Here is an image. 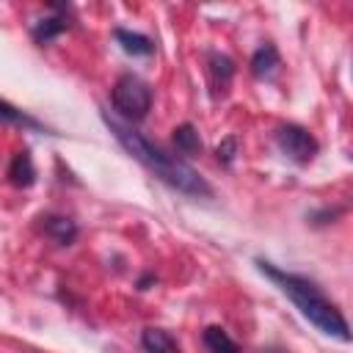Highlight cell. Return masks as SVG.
<instances>
[{"label": "cell", "mask_w": 353, "mask_h": 353, "mask_svg": "<svg viewBox=\"0 0 353 353\" xmlns=\"http://www.w3.org/2000/svg\"><path fill=\"white\" fill-rule=\"evenodd\" d=\"M102 121L108 124V130L113 132V138L143 165L149 168L160 182H165L168 188L185 193V196H196V199H210L212 196V188L204 182V176L188 165L185 160H179L176 154H168L163 152L160 146H154L149 138H143V132H138L132 124L110 116L108 110H102Z\"/></svg>", "instance_id": "1"}, {"label": "cell", "mask_w": 353, "mask_h": 353, "mask_svg": "<svg viewBox=\"0 0 353 353\" xmlns=\"http://www.w3.org/2000/svg\"><path fill=\"white\" fill-rule=\"evenodd\" d=\"M256 268L295 303V309L317 328L323 331L325 336H334L339 342H347L350 339V331H347V323L342 317V312L336 309V303H331L325 298V292L309 281L306 276H298V273H287L281 268H276L273 262L268 259H256Z\"/></svg>", "instance_id": "2"}, {"label": "cell", "mask_w": 353, "mask_h": 353, "mask_svg": "<svg viewBox=\"0 0 353 353\" xmlns=\"http://www.w3.org/2000/svg\"><path fill=\"white\" fill-rule=\"evenodd\" d=\"M110 99H113V108L116 113L132 124V121H141L146 119L149 108H152V88L146 80H141L138 74H121L116 83H113V91H110Z\"/></svg>", "instance_id": "3"}, {"label": "cell", "mask_w": 353, "mask_h": 353, "mask_svg": "<svg viewBox=\"0 0 353 353\" xmlns=\"http://www.w3.org/2000/svg\"><path fill=\"white\" fill-rule=\"evenodd\" d=\"M276 143L298 165L312 163L314 154H317V149H320L317 146V138L306 127H301V124H284V127H279L276 130Z\"/></svg>", "instance_id": "4"}, {"label": "cell", "mask_w": 353, "mask_h": 353, "mask_svg": "<svg viewBox=\"0 0 353 353\" xmlns=\"http://www.w3.org/2000/svg\"><path fill=\"white\" fill-rule=\"evenodd\" d=\"M113 36H116V41L121 44V50H124L127 55L146 58V55H152V52H154L152 39H149V36H143V33H135V30H127V28H116V30H113Z\"/></svg>", "instance_id": "5"}, {"label": "cell", "mask_w": 353, "mask_h": 353, "mask_svg": "<svg viewBox=\"0 0 353 353\" xmlns=\"http://www.w3.org/2000/svg\"><path fill=\"white\" fill-rule=\"evenodd\" d=\"M141 347L143 353H179V342L165 328H143Z\"/></svg>", "instance_id": "6"}, {"label": "cell", "mask_w": 353, "mask_h": 353, "mask_svg": "<svg viewBox=\"0 0 353 353\" xmlns=\"http://www.w3.org/2000/svg\"><path fill=\"white\" fill-rule=\"evenodd\" d=\"M8 179H11V185H17V188H30V185H33L36 168H33L30 152L14 154V160H11V165H8Z\"/></svg>", "instance_id": "7"}, {"label": "cell", "mask_w": 353, "mask_h": 353, "mask_svg": "<svg viewBox=\"0 0 353 353\" xmlns=\"http://www.w3.org/2000/svg\"><path fill=\"white\" fill-rule=\"evenodd\" d=\"M210 77L218 91H226V85L234 77V61L223 52H210Z\"/></svg>", "instance_id": "8"}, {"label": "cell", "mask_w": 353, "mask_h": 353, "mask_svg": "<svg viewBox=\"0 0 353 353\" xmlns=\"http://www.w3.org/2000/svg\"><path fill=\"white\" fill-rule=\"evenodd\" d=\"M204 347L210 353H240V345L226 334V328L221 325H207L204 328Z\"/></svg>", "instance_id": "9"}, {"label": "cell", "mask_w": 353, "mask_h": 353, "mask_svg": "<svg viewBox=\"0 0 353 353\" xmlns=\"http://www.w3.org/2000/svg\"><path fill=\"white\" fill-rule=\"evenodd\" d=\"M44 232L58 243V245H69L74 237H77V226L63 218V215H47L44 218Z\"/></svg>", "instance_id": "10"}, {"label": "cell", "mask_w": 353, "mask_h": 353, "mask_svg": "<svg viewBox=\"0 0 353 353\" xmlns=\"http://www.w3.org/2000/svg\"><path fill=\"white\" fill-rule=\"evenodd\" d=\"M174 146L179 154H188V157H196L201 154V138H199V130L193 124H179L174 130Z\"/></svg>", "instance_id": "11"}, {"label": "cell", "mask_w": 353, "mask_h": 353, "mask_svg": "<svg viewBox=\"0 0 353 353\" xmlns=\"http://www.w3.org/2000/svg\"><path fill=\"white\" fill-rule=\"evenodd\" d=\"M276 66H279V52H276L273 44H262V47L251 55V72H254L256 77H270V74L276 72Z\"/></svg>", "instance_id": "12"}, {"label": "cell", "mask_w": 353, "mask_h": 353, "mask_svg": "<svg viewBox=\"0 0 353 353\" xmlns=\"http://www.w3.org/2000/svg\"><path fill=\"white\" fill-rule=\"evenodd\" d=\"M66 28H69V22H66L63 17H47V19H39L30 33H33L36 44H50V41H52L55 36H61Z\"/></svg>", "instance_id": "13"}, {"label": "cell", "mask_w": 353, "mask_h": 353, "mask_svg": "<svg viewBox=\"0 0 353 353\" xmlns=\"http://www.w3.org/2000/svg\"><path fill=\"white\" fill-rule=\"evenodd\" d=\"M0 121H6V124H25V127H33V119H28L22 110H17L14 105H8V102H3V99H0Z\"/></svg>", "instance_id": "14"}, {"label": "cell", "mask_w": 353, "mask_h": 353, "mask_svg": "<svg viewBox=\"0 0 353 353\" xmlns=\"http://www.w3.org/2000/svg\"><path fill=\"white\" fill-rule=\"evenodd\" d=\"M215 154H218V160H221L223 165H232V160H234V154H237V138H226V141L215 149Z\"/></svg>", "instance_id": "15"}, {"label": "cell", "mask_w": 353, "mask_h": 353, "mask_svg": "<svg viewBox=\"0 0 353 353\" xmlns=\"http://www.w3.org/2000/svg\"><path fill=\"white\" fill-rule=\"evenodd\" d=\"M265 353H284V350H265Z\"/></svg>", "instance_id": "16"}]
</instances>
